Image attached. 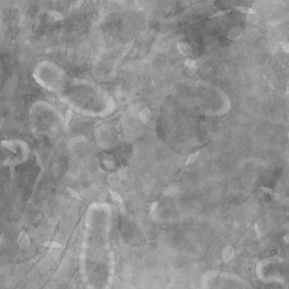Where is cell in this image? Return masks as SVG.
Instances as JSON below:
<instances>
[{
    "label": "cell",
    "mask_w": 289,
    "mask_h": 289,
    "mask_svg": "<svg viewBox=\"0 0 289 289\" xmlns=\"http://www.w3.org/2000/svg\"><path fill=\"white\" fill-rule=\"evenodd\" d=\"M113 224L114 211L109 202L95 201L88 205L79 250V274L85 289H112L114 286Z\"/></svg>",
    "instance_id": "1"
},
{
    "label": "cell",
    "mask_w": 289,
    "mask_h": 289,
    "mask_svg": "<svg viewBox=\"0 0 289 289\" xmlns=\"http://www.w3.org/2000/svg\"><path fill=\"white\" fill-rule=\"evenodd\" d=\"M34 78L42 87L79 114L96 118L106 116L114 111V101L105 89L89 80L68 75L52 62L38 63Z\"/></svg>",
    "instance_id": "2"
},
{
    "label": "cell",
    "mask_w": 289,
    "mask_h": 289,
    "mask_svg": "<svg viewBox=\"0 0 289 289\" xmlns=\"http://www.w3.org/2000/svg\"><path fill=\"white\" fill-rule=\"evenodd\" d=\"M31 150L23 140H0V168L17 166L25 163Z\"/></svg>",
    "instance_id": "3"
},
{
    "label": "cell",
    "mask_w": 289,
    "mask_h": 289,
    "mask_svg": "<svg viewBox=\"0 0 289 289\" xmlns=\"http://www.w3.org/2000/svg\"><path fill=\"white\" fill-rule=\"evenodd\" d=\"M234 256H235V251H234L233 246L228 245L226 249H224V251H223V259H224V261L226 262L230 261Z\"/></svg>",
    "instance_id": "4"
},
{
    "label": "cell",
    "mask_w": 289,
    "mask_h": 289,
    "mask_svg": "<svg viewBox=\"0 0 289 289\" xmlns=\"http://www.w3.org/2000/svg\"><path fill=\"white\" fill-rule=\"evenodd\" d=\"M235 9L237 11H239L241 14H246V15H252V14H255V10L250 8V7H245V6H237L235 7Z\"/></svg>",
    "instance_id": "5"
},
{
    "label": "cell",
    "mask_w": 289,
    "mask_h": 289,
    "mask_svg": "<svg viewBox=\"0 0 289 289\" xmlns=\"http://www.w3.org/2000/svg\"><path fill=\"white\" fill-rule=\"evenodd\" d=\"M199 154H200V151H196V152H194L191 157H190L189 159H187V165H189V164H192L193 162H196V157L199 156Z\"/></svg>",
    "instance_id": "6"
},
{
    "label": "cell",
    "mask_w": 289,
    "mask_h": 289,
    "mask_svg": "<svg viewBox=\"0 0 289 289\" xmlns=\"http://www.w3.org/2000/svg\"><path fill=\"white\" fill-rule=\"evenodd\" d=\"M253 228H254V232H255V234H256V236H258V238H261V237H262V232H261V229H260V227H259V225H258V224H254Z\"/></svg>",
    "instance_id": "7"
},
{
    "label": "cell",
    "mask_w": 289,
    "mask_h": 289,
    "mask_svg": "<svg viewBox=\"0 0 289 289\" xmlns=\"http://www.w3.org/2000/svg\"><path fill=\"white\" fill-rule=\"evenodd\" d=\"M226 13H228V11H225V10H220V11H218V13H216L214 15H212V17H218V16H223V15H225Z\"/></svg>",
    "instance_id": "8"
},
{
    "label": "cell",
    "mask_w": 289,
    "mask_h": 289,
    "mask_svg": "<svg viewBox=\"0 0 289 289\" xmlns=\"http://www.w3.org/2000/svg\"><path fill=\"white\" fill-rule=\"evenodd\" d=\"M282 47H283V50L286 51V52H289V42L288 43H283Z\"/></svg>",
    "instance_id": "9"
},
{
    "label": "cell",
    "mask_w": 289,
    "mask_h": 289,
    "mask_svg": "<svg viewBox=\"0 0 289 289\" xmlns=\"http://www.w3.org/2000/svg\"><path fill=\"white\" fill-rule=\"evenodd\" d=\"M283 241H285V242H287V243H289V234L283 237Z\"/></svg>",
    "instance_id": "10"
},
{
    "label": "cell",
    "mask_w": 289,
    "mask_h": 289,
    "mask_svg": "<svg viewBox=\"0 0 289 289\" xmlns=\"http://www.w3.org/2000/svg\"><path fill=\"white\" fill-rule=\"evenodd\" d=\"M286 94H289V79H288V83H287V88H286Z\"/></svg>",
    "instance_id": "11"
}]
</instances>
